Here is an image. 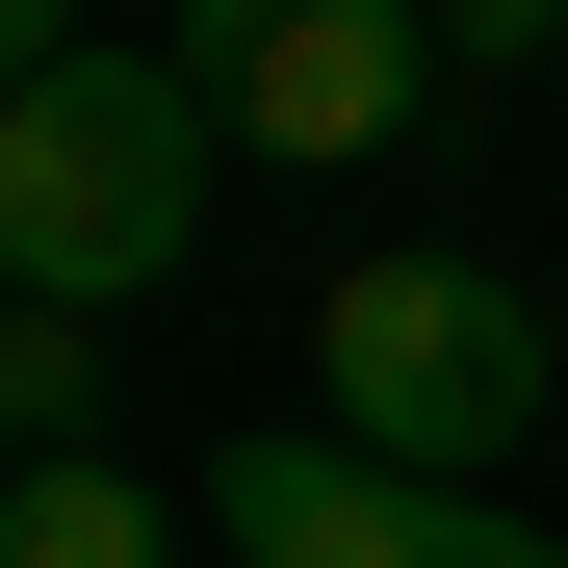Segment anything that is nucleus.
<instances>
[{
    "label": "nucleus",
    "instance_id": "nucleus-7",
    "mask_svg": "<svg viewBox=\"0 0 568 568\" xmlns=\"http://www.w3.org/2000/svg\"><path fill=\"white\" fill-rule=\"evenodd\" d=\"M439 52L465 78H568V0H439Z\"/></svg>",
    "mask_w": 568,
    "mask_h": 568
},
{
    "label": "nucleus",
    "instance_id": "nucleus-1",
    "mask_svg": "<svg viewBox=\"0 0 568 568\" xmlns=\"http://www.w3.org/2000/svg\"><path fill=\"white\" fill-rule=\"evenodd\" d=\"M207 181H233L207 78L78 27L27 104H0V284H27V311H155V284H181V233H207Z\"/></svg>",
    "mask_w": 568,
    "mask_h": 568
},
{
    "label": "nucleus",
    "instance_id": "nucleus-3",
    "mask_svg": "<svg viewBox=\"0 0 568 568\" xmlns=\"http://www.w3.org/2000/svg\"><path fill=\"white\" fill-rule=\"evenodd\" d=\"M181 78H207V130L233 155H388V130H439V0H181L155 27Z\"/></svg>",
    "mask_w": 568,
    "mask_h": 568
},
{
    "label": "nucleus",
    "instance_id": "nucleus-4",
    "mask_svg": "<svg viewBox=\"0 0 568 568\" xmlns=\"http://www.w3.org/2000/svg\"><path fill=\"white\" fill-rule=\"evenodd\" d=\"M181 491H207V542H233V568H414V465H362L336 414H284V439H207Z\"/></svg>",
    "mask_w": 568,
    "mask_h": 568
},
{
    "label": "nucleus",
    "instance_id": "nucleus-5",
    "mask_svg": "<svg viewBox=\"0 0 568 568\" xmlns=\"http://www.w3.org/2000/svg\"><path fill=\"white\" fill-rule=\"evenodd\" d=\"M0 568H181V517H155V465H0Z\"/></svg>",
    "mask_w": 568,
    "mask_h": 568
},
{
    "label": "nucleus",
    "instance_id": "nucleus-8",
    "mask_svg": "<svg viewBox=\"0 0 568 568\" xmlns=\"http://www.w3.org/2000/svg\"><path fill=\"white\" fill-rule=\"evenodd\" d=\"M52 52H78V0H0V104H27V78H52Z\"/></svg>",
    "mask_w": 568,
    "mask_h": 568
},
{
    "label": "nucleus",
    "instance_id": "nucleus-2",
    "mask_svg": "<svg viewBox=\"0 0 568 568\" xmlns=\"http://www.w3.org/2000/svg\"><path fill=\"white\" fill-rule=\"evenodd\" d=\"M311 388H336L362 465L491 491V465L568 414V311H542L517 258H362V284H311Z\"/></svg>",
    "mask_w": 568,
    "mask_h": 568
},
{
    "label": "nucleus",
    "instance_id": "nucleus-6",
    "mask_svg": "<svg viewBox=\"0 0 568 568\" xmlns=\"http://www.w3.org/2000/svg\"><path fill=\"white\" fill-rule=\"evenodd\" d=\"M78 414H104V311H27L0 284V465H78Z\"/></svg>",
    "mask_w": 568,
    "mask_h": 568
}]
</instances>
